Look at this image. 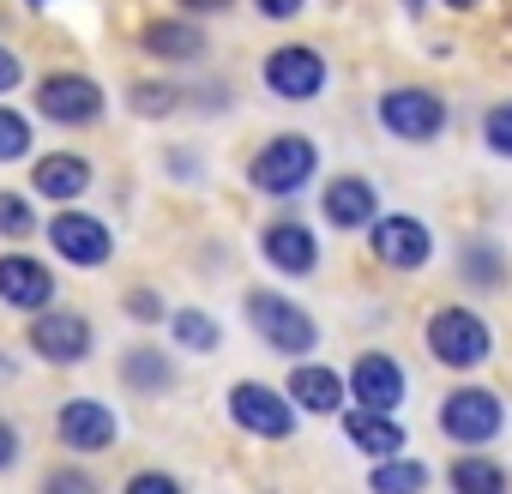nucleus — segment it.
<instances>
[{"label": "nucleus", "instance_id": "f257e3e1", "mask_svg": "<svg viewBox=\"0 0 512 494\" xmlns=\"http://www.w3.org/2000/svg\"><path fill=\"white\" fill-rule=\"evenodd\" d=\"M314 169H320V145L308 133H278V139H266L260 151H253L247 181L266 199H290V193H302L314 181Z\"/></svg>", "mask_w": 512, "mask_h": 494}, {"label": "nucleus", "instance_id": "f03ea898", "mask_svg": "<svg viewBox=\"0 0 512 494\" xmlns=\"http://www.w3.org/2000/svg\"><path fill=\"white\" fill-rule=\"evenodd\" d=\"M422 344H428V356L434 362H446V368H482L488 356H494V332H488V320L476 314V308H434L428 314V332H422Z\"/></svg>", "mask_w": 512, "mask_h": 494}, {"label": "nucleus", "instance_id": "7ed1b4c3", "mask_svg": "<svg viewBox=\"0 0 512 494\" xmlns=\"http://www.w3.org/2000/svg\"><path fill=\"white\" fill-rule=\"evenodd\" d=\"M247 326L266 338V350L296 356V362L320 344L314 314H308V308H296V302H290V296H278V290H247Z\"/></svg>", "mask_w": 512, "mask_h": 494}, {"label": "nucleus", "instance_id": "20e7f679", "mask_svg": "<svg viewBox=\"0 0 512 494\" xmlns=\"http://www.w3.org/2000/svg\"><path fill=\"white\" fill-rule=\"evenodd\" d=\"M500 422H506V404H500L494 386H458V392H446V404H440V428H446V440L464 446V452H482V446L500 434Z\"/></svg>", "mask_w": 512, "mask_h": 494}, {"label": "nucleus", "instance_id": "39448f33", "mask_svg": "<svg viewBox=\"0 0 512 494\" xmlns=\"http://www.w3.org/2000/svg\"><path fill=\"white\" fill-rule=\"evenodd\" d=\"M229 416L253 440H290L296 434V398L266 386V380H235L229 386Z\"/></svg>", "mask_w": 512, "mask_h": 494}, {"label": "nucleus", "instance_id": "423d86ee", "mask_svg": "<svg viewBox=\"0 0 512 494\" xmlns=\"http://www.w3.org/2000/svg\"><path fill=\"white\" fill-rule=\"evenodd\" d=\"M380 127L392 139H404V145H428L446 127V97L428 91V85H392L380 97Z\"/></svg>", "mask_w": 512, "mask_h": 494}, {"label": "nucleus", "instance_id": "0eeeda50", "mask_svg": "<svg viewBox=\"0 0 512 494\" xmlns=\"http://www.w3.org/2000/svg\"><path fill=\"white\" fill-rule=\"evenodd\" d=\"M368 254H374L386 272H422V266L434 260V235H428L422 217L386 211V217H374V229H368Z\"/></svg>", "mask_w": 512, "mask_h": 494}, {"label": "nucleus", "instance_id": "6e6552de", "mask_svg": "<svg viewBox=\"0 0 512 494\" xmlns=\"http://www.w3.org/2000/svg\"><path fill=\"white\" fill-rule=\"evenodd\" d=\"M49 247H55L67 266L97 272V266H109V254H115V235H109L103 217H91V211H79V205H61V211L49 217Z\"/></svg>", "mask_w": 512, "mask_h": 494}, {"label": "nucleus", "instance_id": "1a4fd4ad", "mask_svg": "<svg viewBox=\"0 0 512 494\" xmlns=\"http://www.w3.org/2000/svg\"><path fill=\"white\" fill-rule=\"evenodd\" d=\"M25 344H31V356H37V362H49V368H73V362H85V356H91L97 332H91V320H85V314H73V308H49V314H31Z\"/></svg>", "mask_w": 512, "mask_h": 494}, {"label": "nucleus", "instance_id": "9d476101", "mask_svg": "<svg viewBox=\"0 0 512 494\" xmlns=\"http://www.w3.org/2000/svg\"><path fill=\"white\" fill-rule=\"evenodd\" d=\"M103 103L109 97L91 73H49L37 85V115L55 127H91V121H103Z\"/></svg>", "mask_w": 512, "mask_h": 494}, {"label": "nucleus", "instance_id": "9b49d317", "mask_svg": "<svg viewBox=\"0 0 512 494\" xmlns=\"http://www.w3.org/2000/svg\"><path fill=\"white\" fill-rule=\"evenodd\" d=\"M266 91L284 103H314L326 91V55L314 43H284L266 55Z\"/></svg>", "mask_w": 512, "mask_h": 494}, {"label": "nucleus", "instance_id": "f8f14e48", "mask_svg": "<svg viewBox=\"0 0 512 494\" xmlns=\"http://www.w3.org/2000/svg\"><path fill=\"white\" fill-rule=\"evenodd\" d=\"M404 398H410V386H404V368H398L392 356L362 350V356L350 362V404H356V410H380V416H392Z\"/></svg>", "mask_w": 512, "mask_h": 494}, {"label": "nucleus", "instance_id": "ddd939ff", "mask_svg": "<svg viewBox=\"0 0 512 494\" xmlns=\"http://www.w3.org/2000/svg\"><path fill=\"white\" fill-rule=\"evenodd\" d=\"M0 302L13 314H49L55 308V272L31 254H0Z\"/></svg>", "mask_w": 512, "mask_h": 494}, {"label": "nucleus", "instance_id": "4468645a", "mask_svg": "<svg viewBox=\"0 0 512 494\" xmlns=\"http://www.w3.org/2000/svg\"><path fill=\"white\" fill-rule=\"evenodd\" d=\"M115 410L109 404H97V398H67L61 410H55V440L67 446V452H109L115 446Z\"/></svg>", "mask_w": 512, "mask_h": 494}, {"label": "nucleus", "instance_id": "2eb2a0df", "mask_svg": "<svg viewBox=\"0 0 512 494\" xmlns=\"http://www.w3.org/2000/svg\"><path fill=\"white\" fill-rule=\"evenodd\" d=\"M260 254H266V266H278L284 278H308V272L320 266V241H314L308 223L278 217V223H266V235H260Z\"/></svg>", "mask_w": 512, "mask_h": 494}, {"label": "nucleus", "instance_id": "dca6fc26", "mask_svg": "<svg viewBox=\"0 0 512 494\" xmlns=\"http://www.w3.org/2000/svg\"><path fill=\"white\" fill-rule=\"evenodd\" d=\"M139 43H145V55H157L163 67H187V61H199V55H205V25H199L193 13L151 19V25L139 31Z\"/></svg>", "mask_w": 512, "mask_h": 494}, {"label": "nucleus", "instance_id": "f3484780", "mask_svg": "<svg viewBox=\"0 0 512 494\" xmlns=\"http://www.w3.org/2000/svg\"><path fill=\"white\" fill-rule=\"evenodd\" d=\"M326 223L332 229H374V217H380V199H374V181L368 175H338V181H326Z\"/></svg>", "mask_w": 512, "mask_h": 494}, {"label": "nucleus", "instance_id": "a211bd4d", "mask_svg": "<svg viewBox=\"0 0 512 494\" xmlns=\"http://www.w3.org/2000/svg\"><path fill=\"white\" fill-rule=\"evenodd\" d=\"M284 392H290L296 410H308V416H338V410L350 404V380L332 374V368H320V362H296V374H290Z\"/></svg>", "mask_w": 512, "mask_h": 494}, {"label": "nucleus", "instance_id": "6ab92c4d", "mask_svg": "<svg viewBox=\"0 0 512 494\" xmlns=\"http://www.w3.org/2000/svg\"><path fill=\"white\" fill-rule=\"evenodd\" d=\"M31 187H37V199L73 205V199H85V187H91V163H85L79 151H49V157H37Z\"/></svg>", "mask_w": 512, "mask_h": 494}, {"label": "nucleus", "instance_id": "aec40b11", "mask_svg": "<svg viewBox=\"0 0 512 494\" xmlns=\"http://www.w3.org/2000/svg\"><path fill=\"white\" fill-rule=\"evenodd\" d=\"M344 440H350L362 458L380 464V458H398L410 434L398 428V416H380V410H356V404H350V410H344Z\"/></svg>", "mask_w": 512, "mask_h": 494}, {"label": "nucleus", "instance_id": "412c9836", "mask_svg": "<svg viewBox=\"0 0 512 494\" xmlns=\"http://www.w3.org/2000/svg\"><path fill=\"white\" fill-rule=\"evenodd\" d=\"M121 386L139 392V398L169 392V386H175V362H169V350H157V344H133V350L121 356Z\"/></svg>", "mask_w": 512, "mask_h": 494}, {"label": "nucleus", "instance_id": "4be33fe9", "mask_svg": "<svg viewBox=\"0 0 512 494\" xmlns=\"http://www.w3.org/2000/svg\"><path fill=\"white\" fill-rule=\"evenodd\" d=\"M446 482H452L458 494H506V488H512V482H506V464H494L488 452H458L452 470H446Z\"/></svg>", "mask_w": 512, "mask_h": 494}, {"label": "nucleus", "instance_id": "5701e85b", "mask_svg": "<svg viewBox=\"0 0 512 494\" xmlns=\"http://www.w3.org/2000/svg\"><path fill=\"white\" fill-rule=\"evenodd\" d=\"M368 488H374V494H422V488H428V464H422V458H404V452H398V458H380V464L368 470Z\"/></svg>", "mask_w": 512, "mask_h": 494}, {"label": "nucleus", "instance_id": "b1692460", "mask_svg": "<svg viewBox=\"0 0 512 494\" xmlns=\"http://www.w3.org/2000/svg\"><path fill=\"white\" fill-rule=\"evenodd\" d=\"M169 338H175L181 350H193V356H205V350H217V344H223L217 320H211V314H199V308H175V314H169Z\"/></svg>", "mask_w": 512, "mask_h": 494}, {"label": "nucleus", "instance_id": "393cba45", "mask_svg": "<svg viewBox=\"0 0 512 494\" xmlns=\"http://www.w3.org/2000/svg\"><path fill=\"white\" fill-rule=\"evenodd\" d=\"M464 278L482 284V290L506 284V247H494V241H470V247H464Z\"/></svg>", "mask_w": 512, "mask_h": 494}, {"label": "nucleus", "instance_id": "a878e982", "mask_svg": "<svg viewBox=\"0 0 512 494\" xmlns=\"http://www.w3.org/2000/svg\"><path fill=\"white\" fill-rule=\"evenodd\" d=\"M0 235L7 241H31L37 235V211L25 193H0Z\"/></svg>", "mask_w": 512, "mask_h": 494}, {"label": "nucleus", "instance_id": "bb28decb", "mask_svg": "<svg viewBox=\"0 0 512 494\" xmlns=\"http://www.w3.org/2000/svg\"><path fill=\"white\" fill-rule=\"evenodd\" d=\"M25 151H31V121L0 103V163H19Z\"/></svg>", "mask_w": 512, "mask_h": 494}, {"label": "nucleus", "instance_id": "cd10ccee", "mask_svg": "<svg viewBox=\"0 0 512 494\" xmlns=\"http://www.w3.org/2000/svg\"><path fill=\"white\" fill-rule=\"evenodd\" d=\"M482 139H488V151H494V157H506V163H512V103H494V109L482 115Z\"/></svg>", "mask_w": 512, "mask_h": 494}, {"label": "nucleus", "instance_id": "c85d7f7f", "mask_svg": "<svg viewBox=\"0 0 512 494\" xmlns=\"http://www.w3.org/2000/svg\"><path fill=\"white\" fill-rule=\"evenodd\" d=\"M175 103H181V91H175V85H133V109H139V115H151V121H157V115H169Z\"/></svg>", "mask_w": 512, "mask_h": 494}, {"label": "nucleus", "instance_id": "c756f323", "mask_svg": "<svg viewBox=\"0 0 512 494\" xmlns=\"http://www.w3.org/2000/svg\"><path fill=\"white\" fill-rule=\"evenodd\" d=\"M43 494H97V482H91L85 470L61 464V470H49V476H43Z\"/></svg>", "mask_w": 512, "mask_h": 494}, {"label": "nucleus", "instance_id": "7c9ffc66", "mask_svg": "<svg viewBox=\"0 0 512 494\" xmlns=\"http://www.w3.org/2000/svg\"><path fill=\"white\" fill-rule=\"evenodd\" d=\"M121 494H181V482L175 476H163V470H139V476H127V488Z\"/></svg>", "mask_w": 512, "mask_h": 494}, {"label": "nucleus", "instance_id": "2f4dec72", "mask_svg": "<svg viewBox=\"0 0 512 494\" xmlns=\"http://www.w3.org/2000/svg\"><path fill=\"white\" fill-rule=\"evenodd\" d=\"M127 314H133V320H169V308L157 302V290H133V296H127Z\"/></svg>", "mask_w": 512, "mask_h": 494}, {"label": "nucleus", "instance_id": "473e14b6", "mask_svg": "<svg viewBox=\"0 0 512 494\" xmlns=\"http://www.w3.org/2000/svg\"><path fill=\"white\" fill-rule=\"evenodd\" d=\"M19 79H25V61H19L7 43H0V97H7V91H19Z\"/></svg>", "mask_w": 512, "mask_h": 494}, {"label": "nucleus", "instance_id": "72a5a7b5", "mask_svg": "<svg viewBox=\"0 0 512 494\" xmlns=\"http://www.w3.org/2000/svg\"><path fill=\"white\" fill-rule=\"evenodd\" d=\"M253 7H260V19H296L308 0H253Z\"/></svg>", "mask_w": 512, "mask_h": 494}, {"label": "nucleus", "instance_id": "f704fd0d", "mask_svg": "<svg viewBox=\"0 0 512 494\" xmlns=\"http://www.w3.org/2000/svg\"><path fill=\"white\" fill-rule=\"evenodd\" d=\"M13 458H19V428H13V422H0V470H7Z\"/></svg>", "mask_w": 512, "mask_h": 494}, {"label": "nucleus", "instance_id": "c9c22d12", "mask_svg": "<svg viewBox=\"0 0 512 494\" xmlns=\"http://www.w3.org/2000/svg\"><path fill=\"white\" fill-rule=\"evenodd\" d=\"M181 7H187L193 19H211V13H223V7H229V0H181Z\"/></svg>", "mask_w": 512, "mask_h": 494}, {"label": "nucleus", "instance_id": "e433bc0d", "mask_svg": "<svg viewBox=\"0 0 512 494\" xmlns=\"http://www.w3.org/2000/svg\"><path fill=\"white\" fill-rule=\"evenodd\" d=\"M446 7H458V13H464V7H482V0H446Z\"/></svg>", "mask_w": 512, "mask_h": 494}, {"label": "nucleus", "instance_id": "4c0bfd02", "mask_svg": "<svg viewBox=\"0 0 512 494\" xmlns=\"http://www.w3.org/2000/svg\"><path fill=\"white\" fill-rule=\"evenodd\" d=\"M404 7H410V13H416V7H428V0H404Z\"/></svg>", "mask_w": 512, "mask_h": 494}, {"label": "nucleus", "instance_id": "58836bf2", "mask_svg": "<svg viewBox=\"0 0 512 494\" xmlns=\"http://www.w3.org/2000/svg\"><path fill=\"white\" fill-rule=\"evenodd\" d=\"M31 7H43V0H31Z\"/></svg>", "mask_w": 512, "mask_h": 494}]
</instances>
